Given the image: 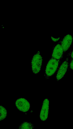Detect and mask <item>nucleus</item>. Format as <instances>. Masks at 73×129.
I'll return each mask as SVG.
<instances>
[{
  "mask_svg": "<svg viewBox=\"0 0 73 129\" xmlns=\"http://www.w3.org/2000/svg\"><path fill=\"white\" fill-rule=\"evenodd\" d=\"M60 63V60L51 57L46 66L45 74V78L48 79L56 72Z\"/></svg>",
  "mask_w": 73,
  "mask_h": 129,
  "instance_id": "1",
  "label": "nucleus"
},
{
  "mask_svg": "<svg viewBox=\"0 0 73 129\" xmlns=\"http://www.w3.org/2000/svg\"><path fill=\"white\" fill-rule=\"evenodd\" d=\"M64 52L60 41L54 48L51 57L60 60L62 57Z\"/></svg>",
  "mask_w": 73,
  "mask_h": 129,
  "instance_id": "5",
  "label": "nucleus"
},
{
  "mask_svg": "<svg viewBox=\"0 0 73 129\" xmlns=\"http://www.w3.org/2000/svg\"><path fill=\"white\" fill-rule=\"evenodd\" d=\"M70 69L73 70V58L71 59L69 63V67Z\"/></svg>",
  "mask_w": 73,
  "mask_h": 129,
  "instance_id": "10",
  "label": "nucleus"
},
{
  "mask_svg": "<svg viewBox=\"0 0 73 129\" xmlns=\"http://www.w3.org/2000/svg\"><path fill=\"white\" fill-rule=\"evenodd\" d=\"M51 39L54 42H56L58 41L60 39V38H55L53 37H51Z\"/></svg>",
  "mask_w": 73,
  "mask_h": 129,
  "instance_id": "11",
  "label": "nucleus"
},
{
  "mask_svg": "<svg viewBox=\"0 0 73 129\" xmlns=\"http://www.w3.org/2000/svg\"><path fill=\"white\" fill-rule=\"evenodd\" d=\"M68 59V58H67L59 67L56 76L57 81L62 79L66 73L69 67Z\"/></svg>",
  "mask_w": 73,
  "mask_h": 129,
  "instance_id": "4",
  "label": "nucleus"
},
{
  "mask_svg": "<svg viewBox=\"0 0 73 129\" xmlns=\"http://www.w3.org/2000/svg\"></svg>",
  "mask_w": 73,
  "mask_h": 129,
  "instance_id": "13",
  "label": "nucleus"
},
{
  "mask_svg": "<svg viewBox=\"0 0 73 129\" xmlns=\"http://www.w3.org/2000/svg\"><path fill=\"white\" fill-rule=\"evenodd\" d=\"M15 105L19 110L23 112H27L30 108L29 102L23 98L18 99L16 101Z\"/></svg>",
  "mask_w": 73,
  "mask_h": 129,
  "instance_id": "3",
  "label": "nucleus"
},
{
  "mask_svg": "<svg viewBox=\"0 0 73 129\" xmlns=\"http://www.w3.org/2000/svg\"><path fill=\"white\" fill-rule=\"evenodd\" d=\"M72 40V36L69 34H68L60 41L61 45L64 52L69 49L71 44Z\"/></svg>",
  "mask_w": 73,
  "mask_h": 129,
  "instance_id": "7",
  "label": "nucleus"
},
{
  "mask_svg": "<svg viewBox=\"0 0 73 129\" xmlns=\"http://www.w3.org/2000/svg\"><path fill=\"white\" fill-rule=\"evenodd\" d=\"M69 55L71 58H73V50L69 53Z\"/></svg>",
  "mask_w": 73,
  "mask_h": 129,
  "instance_id": "12",
  "label": "nucleus"
},
{
  "mask_svg": "<svg viewBox=\"0 0 73 129\" xmlns=\"http://www.w3.org/2000/svg\"><path fill=\"white\" fill-rule=\"evenodd\" d=\"M42 62V58L40 52H38L34 54L31 61L32 70L35 74H38L41 70Z\"/></svg>",
  "mask_w": 73,
  "mask_h": 129,
  "instance_id": "2",
  "label": "nucleus"
},
{
  "mask_svg": "<svg viewBox=\"0 0 73 129\" xmlns=\"http://www.w3.org/2000/svg\"><path fill=\"white\" fill-rule=\"evenodd\" d=\"M0 120L1 121L4 119L6 117L7 111L6 109L4 107L1 105L0 106Z\"/></svg>",
  "mask_w": 73,
  "mask_h": 129,
  "instance_id": "9",
  "label": "nucleus"
},
{
  "mask_svg": "<svg viewBox=\"0 0 73 129\" xmlns=\"http://www.w3.org/2000/svg\"><path fill=\"white\" fill-rule=\"evenodd\" d=\"M33 124L28 121H24L18 126V129H34Z\"/></svg>",
  "mask_w": 73,
  "mask_h": 129,
  "instance_id": "8",
  "label": "nucleus"
},
{
  "mask_svg": "<svg viewBox=\"0 0 73 129\" xmlns=\"http://www.w3.org/2000/svg\"><path fill=\"white\" fill-rule=\"evenodd\" d=\"M49 106V101L47 99H46L43 102L40 114V118L42 120L45 121L47 118Z\"/></svg>",
  "mask_w": 73,
  "mask_h": 129,
  "instance_id": "6",
  "label": "nucleus"
}]
</instances>
